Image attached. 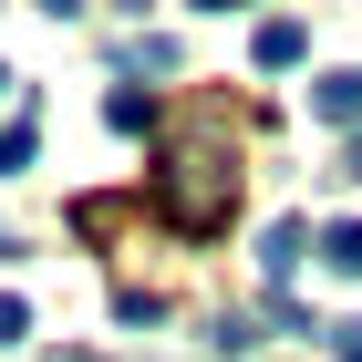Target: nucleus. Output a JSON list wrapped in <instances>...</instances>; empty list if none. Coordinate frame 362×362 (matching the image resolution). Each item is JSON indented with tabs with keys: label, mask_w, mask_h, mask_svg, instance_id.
Listing matches in <instances>:
<instances>
[{
	"label": "nucleus",
	"mask_w": 362,
	"mask_h": 362,
	"mask_svg": "<svg viewBox=\"0 0 362 362\" xmlns=\"http://www.w3.org/2000/svg\"><path fill=\"white\" fill-rule=\"evenodd\" d=\"M156 207H166L187 238L228 228V207H238V156H218V114H197V135L156 166Z\"/></svg>",
	"instance_id": "obj_1"
},
{
	"label": "nucleus",
	"mask_w": 362,
	"mask_h": 362,
	"mask_svg": "<svg viewBox=\"0 0 362 362\" xmlns=\"http://www.w3.org/2000/svg\"><path fill=\"white\" fill-rule=\"evenodd\" d=\"M249 52H259V73H290V62L310 52V31H300V21H259V31H249Z\"/></svg>",
	"instance_id": "obj_2"
},
{
	"label": "nucleus",
	"mask_w": 362,
	"mask_h": 362,
	"mask_svg": "<svg viewBox=\"0 0 362 362\" xmlns=\"http://www.w3.org/2000/svg\"><path fill=\"white\" fill-rule=\"evenodd\" d=\"M310 114L321 124H362V73H321L310 83Z\"/></svg>",
	"instance_id": "obj_3"
},
{
	"label": "nucleus",
	"mask_w": 362,
	"mask_h": 362,
	"mask_svg": "<svg viewBox=\"0 0 362 362\" xmlns=\"http://www.w3.org/2000/svg\"><path fill=\"white\" fill-rule=\"evenodd\" d=\"M321 259H332L341 279H362V218H332V228H321Z\"/></svg>",
	"instance_id": "obj_4"
},
{
	"label": "nucleus",
	"mask_w": 362,
	"mask_h": 362,
	"mask_svg": "<svg viewBox=\"0 0 362 362\" xmlns=\"http://www.w3.org/2000/svg\"><path fill=\"white\" fill-rule=\"evenodd\" d=\"M104 124H114V135H145V124H156V104H145L135 83H114V93H104Z\"/></svg>",
	"instance_id": "obj_5"
},
{
	"label": "nucleus",
	"mask_w": 362,
	"mask_h": 362,
	"mask_svg": "<svg viewBox=\"0 0 362 362\" xmlns=\"http://www.w3.org/2000/svg\"><path fill=\"white\" fill-rule=\"evenodd\" d=\"M290 259H300V228L279 218V228H269V238H259V269H269V279H290Z\"/></svg>",
	"instance_id": "obj_6"
},
{
	"label": "nucleus",
	"mask_w": 362,
	"mask_h": 362,
	"mask_svg": "<svg viewBox=\"0 0 362 362\" xmlns=\"http://www.w3.org/2000/svg\"><path fill=\"white\" fill-rule=\"evenodd\" d=\"M31 166V124H0V176H21Z\"/></svg>",
	"instance_id": "obj_7"
},
{
	"label": "nucleus",
	"mask_w": 362,
	"mask_h": 362,
	"mask_svg": "<svg viewBox=\"0 0 362 362\" xmlns=\"http://www.w3.org/2000/svg\"><path fill=\"white\" fill-rule=\"evenodd\" d=\"M332 362H362V321H332Z\"/></svg>",
	"instance_id": "obj_8"
},
{
	"label": "nucleus",
	"mask_w": 362,
	"mask_h": 362,
	"mask_svg": "<svg viewBox=\"0 0 362 362\" xmlns=\"http://www.w3.org/2000/svg\"><path fill=\"white\" fill-rule=\"evenodd\" d=\"M0 341H31V310L21 300H0Z\"/></svg>",
	"instance_id": "obj_9"
},
{
	"label": "nucleus",
	"mask_w": 362,
	"mask_h": 362,
	"mask_svg": "<svg viewBox=\"0 0 362 362\" xmlns=\"http://www.w3.org/2000/svg\"><path fill=\"white\" fill-rule=\"evenodd\" d=\"M341 176H362V135H352V156H341Z\"/></svg>",
	"instance_id": "obj_10"
},
{
	"label": "nucleus",
	"mask_w": 362,
	"mask_h": 362,
	"mask_svg": "<svg viewBox=\"0 0 362 362\" xmlns=\"http://www.w3.org/2000/svg\"><path fill=\"white\" fill-rule=\"evenodd\" d=\"M0 259H11V228H0Z\"/></svg>",
	"instance_id": "obj_11"
},
{
	"label": "nucleus",
	"mask_w": 362,
	"mask_h": 362,
	"mask_svg": "<svg viewBox=\"0 0 362 362\" xmlns=\"http://www.w3.org/2000/svg\"><path fill=\"white\" fill-rule=\"evenodd\" d=\"M0 93H11V73H0Z\"/></svg>",
	"instance_id": "obj_12"
}]
</instances>
